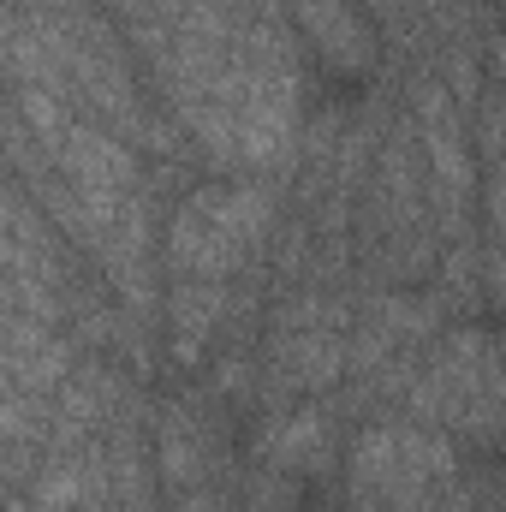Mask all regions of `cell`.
I'll use <instances>...</instances> for the list:
<instances>
[{
	"label": "cell",
	"mask_w": 506,
	"mask_h": 512,
	"mask_svg": "<svg viewBox=\"0 0 506 512\" xmlns=\"http://www.w3.org/2000/svg\"><path fill=\"white\" fill-rule=\"evenodd\" d=\"M268 233H274L268 185H197L173 209L167 268L173 280H233Z\"/></svg>",
	"instance_id": "cell-3"
},
{
	"label": "cell",
	"mask_w": 506,
	"mask_h": 512,
	"mask_svg": "<svg viewBox=\"0 0 506 512\" xmlns=\"http://www.w3.org/2000/svg\"><path fill=\"white\" fill-rule=\"evenodd\" d=\"M239 96H233V149L256 173H286L298 149L304 114V78H298V42L280 12L239 24Z\"/></svg>",
	"instance_id": "cell-1"
},
{
	"label": "cell",
	"mask_w": 506,
	"mask_h": 512,
	"mask_svg": "<svg viewBox=\"0 0 506 512\" xmlns=\"http://www.w3.org/2000/svg\"><path fill=\"white\" fill-rule=\"evenodd\" d=\"M435 328H441V304L435 298H411V292L370 298L364 316H358V334L346 346V370H381L399 352H423V340Z\"/></svg>",
	"instance_id": "cell-9"
},
{
	"label": "cell",
	"mask_w": 506,
	"mask_h": 512,
	"mask_svg": "<svg viewBox=\"0 0 506 512\" xmlns=\"http://www.w3.org/2000/svg\"><path fill=\"white\" fill-rule=\"evenodd\" d=\"M54 393H60L54 411H48V447H54V453L90 447V435H96L108 417H120V399H126V387H120V376H114L108 364H78V370H66V382L54 387Z\"/></svg>",
	"instance_id": "cell-10"
},
{
	"label": "cell",
	"mask_w": 506,
	"mask_h": 512,
	"mask_svg": "<svg viewBox=\"0 0 506 512\" xmlns=\"http://www.w3.org/2000/svg\"><path fill=\"white\" fill-rule=\"evenodd\" d=\"M370 6H376L381 18H387V12H393V6H399V0H370Z\"/></svg>",
	"instance_id": "cell-16"
},
{
	"label": "cell",
	"mask_w": 506,
	"mask_h": 512,
	"mask_svg": "<svg viewBox=\"0 0 506 512\" xmlns=\"http://www.w3.org/2000/svg\"><path fill=\"white\" fill-rule=\"evenodd\" d=\"M227 280H173V298H167V328H173V364L179 370H197L209 340L221 334L227 322Z\"/></svg>",
	"instance_id": "cell-12"
},
{
	"label": "cell",
	"mask_w": 506,
	"mask_h": 512,
	"mask_svg": "<svg viewBox=\"0 0 506 512\" xmlns=\"http://www.w3.org/2000/svg\"><path fill=\"white\" fill-rule=\"evenodd\" d=\"M411 417L429 429H459L471 441H495L501 429V370H495V340L483 328H465L447 352H435L411 382Z\"/></svg>",
	"instance_id": "cell-4"
},
{
	"label": "cell",
	"mask_w": 506,
	"mask_h": 512,
	"mask_svg": "<svg viewBox=\"0 0 506 512\" xmlns=\"http://www.w3.org/2000/svg\"><path fill=\"white\" fill-rule=\"evenodd\" d=\"M256 453H262L268 471H322L328 453H334V417H328L316 399L280 405V411L262 423Z\"/></svg>",
	"instance_id": "cell-11"
},
{
	"label": "cell",
	"mask_w": 506,
	"mask_h": 512,
	"mask_svg": "<svg viewBox=\"0 0 506 512\" xmlns=\"http://www.w3.org/2000/svg\"><path fill=\"white\" fill-rule=\"evenodd\" d=\"M48 161L60 167L66 191H72L78 209L90 215V233H96V245H102L108 227L120 221V209L143 191V179H137V143H126V137H114L108 126L72 114V126L54 143ZM96 245H90V251H96Z\"/></svg>",
	"instance_id": "cell-5"
},
{
	"label": "cell",
	"mask_w": 506,
	"mask_h": 512,
	"mask_svg": "<svg viewBox=\"0 0 506 512\" xmlns=\"http://www.w3.org/2000/svg\"><path fill=\"white\" fill-rule=\"evenodd\" d=\"M346 483L352 512H447L459 483V447L447 429H429L417 417L370 423L352 441Z\"/></svg>",
	"instance_id": "cell-2"
},
{
	"label": "cell",
	"mask_w": 506,
	"mask_h": 512,
	"mask_svg": "<svg viewBox=\"0 0 506 512\" xmlns=\"http://www.w3.org/2000/svg\"><path fill=\"white\" fill-rule=\"evenodd\" d=\"M292 6V24H298V36L310 42V54L328 66V72H340V78H370L376 72V30H370V18H364V6H352V0H286Z\"/></svg>",
	"instance_id": "cell-8"
},
{
	"label": "cell",
	"mask_w": 506,
	"mask_h": 512,
	"mask_svg": "<svg viewBox=\"0 0 506 512\" xmlns=\"http://www.w3.org/2000/svg\"><path fill=\"white\" fill-rule=\"evenodd\" d=\"M346 316L334 298L304 292L292 310H280V334L268 346V382L280 393H322L346 376Z\"/></svg>",
	"instance_id": "cell-6"
},
{
	"label": "cell",
	"mask_w": 506,
	"mask_h": 512,
	"mask_svg": "<svg viewBox=\"0 0 506 512\" xmlns=\"http://www.w3.org/2000/svg\"><path fill=\"white\" fill-rule=\"evenodd\" d=\"M417 137H423L429 179H435V197L447 209V227H459L465 221V197H471V143H465L459 102L441 84H423L417 90Z\"/></svg>",
	"instance_id": "cell-7"
},
{
	"label": "cell",
	"mask_w": 506,
	"mask_h": 512,
	"mask_svg": "<svg viewBox=\"0 0 506 512\" xmlns=\"http://www.w3.org/2000/svg\"><path fill=\"white\" fill-rule=\"evenodd\" d=\"M173 512H221V495H209V489H185Z\"/></svg>",
	"instance_id": "cell-15"
},
{
	"label": "cell",
	"mask_w": 506,
	"mask_h": 512,
	"mask_svg": "<svg viewBox=\"0 0 506 512\" xmlns=\"http://www.w3.org/2000/svg\"><path fill=\"white\" fill-rule=\"evenodd\" d=\"M209 429L197 417L191 399H167L155 411V471L173 483V489H203L209 477Z\"/></svg>",
	"instance_id": "cell-13"
},
{
	"label": "cell",
	"mask_w": 506,
	"mask_h": 512,
	"mask_svg": "<svg viewBox=\"0 0 506 512\" xmlns=\"http://www.w3.org/2000/svg\"><path fill=\"white\" fill-rule=\"evenodd\" d=\"M24 512H90L84 453H54V459L30 477V507Z\"/></svg>",
	"instance_id": "cell-14"
}]
</instances>
